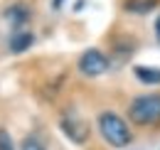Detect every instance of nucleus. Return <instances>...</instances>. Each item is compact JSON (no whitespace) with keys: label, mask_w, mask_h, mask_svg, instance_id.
<instances>
[{"label":"nucleus","mask_w":160,"mask_h":150,"mask_svg":"<svg viewBox=\"0 0 160 150\" xmlns=\"http://www.w3.org/2000/svg\"><path fill=\"white\" fill-rule=\"evenodd\" d=\"M99 133L111 148H126V145H131V140H133L128 123L113 111H103L99 116Z\"/></svg>","instance_id":"1"},{"label":"nucleus","mask_w":160,"mask_h":150,"mask_svg":"<svg viewBox=\"0 0 160 150\" xmlns=\"http://www.w3.org/2000/svg\"><path fill=\"white\" fill-rule=\"evenodd\" d=\"M128 118L136 126H158L160 123V94L136 96L128 106Z\"/></svg>","instance_id":"2"},{"label":"nucleus","mask_w":160,"mask_h":150,"mask_svg":"<svg viewBox=\"0 0 160 150\" xmlns=\"http://www.w3.org/2000/svg\"><path fill=\"white\" fill-rule=\"evenodd\" d=\"M59 128H62V133H64L72 143H77V145H81V143L89 140V123H86L77 111L64 113L62 121H59Z\"/></svg>","instance_id":"3"},{"label":"nucleus","mask_w":160,"mask_h":150,"mask_svg":"<svg viewBox=\"0 0 160 150\" xmlns=\"http://www.w3.org/2000/svg\"><path fill=\"white\" fill-rule=\"evenodd\" d=\"M77 67H79V72L84 76H101L108 69V57L103 54L101 49H96V47H89V49L81 52Z\"/></svg>","instance_id":"4"},{"label":"nucleus","mask_w":160,"mask_h":150,"mask_svg":"<svg viewBox=\"0 0 160 150\" xmlns=\"http://www.w3.org/2000/svg\"><path fill=\"white\" fill-rule=\"evenodd\" d=\"M30 15H32V12H30V8H27L25 2H10V5L2 10V20H5L12 30H18V32H20L22 25L30 20Z\"/></svg>","instance_id":"5"},{"label":"nucleus","mask_w":160,"mask_h":150,"mask_svg":"<svg viewBox=\"0 0 160 150\" xmlns=\"http://www.w3.org/2000/svg\"><path fill=\"white\" fill-rule=\"evenodd\" d=\"M32 42H35V35H32V32H15L12 37L8 39V49H10L12 54H22V52H27V49L32 47Z\"/></svg>","instance_id":"6"},{"label":"nucleus","mask_w":160,"mask_h":150,"mask_svg":"<svg viewBox=\"0 0 160 150\" xmlns=\"http://www.w3.org/2000/svg\"><path fill=\"white\" fill-rule=\"evenodd\" d=\"M133 74L138 79L140 84H148V86H158L160 84V69L155 67H133Z\"/></svg>","instance_id":"7"},{"label":"nucleus","mask_w":160,"mask_h":150,"mask_svg":"<svg viewBox=\"0 0 160 150\" xmlns=\"http://www.w3.org/2000/svg\"><path fill=\"white\" fill-rule=\"evenodd\" d=\"M155 0H126L123 2V10H128V12H138V15H145V12H150V10H155Z\"/></svg>","instance_id":"8"},{"label":"nucleus","mask_w":160,"mask_h":150,"mask_svg":"<svg viewBox=\"0 0 160 150\" xmlns=\"http://www.w3.org/2000/svg\"><path fill=\"white\" fill-rule=\"evenodd\" d=\"M20 150H44V145H42L35 135H27V138L22 140V148Z\"/></svg>","instance_id":"9"},{"label":"nucleus","mask_w":160,"mask_h":150,"mask_svg":"<svg viewBox=\"0 0 160 150\" xmlns=\"http://www.w3.org/2000/svg\"><path fill=\"white\" fill-rule=\"evenodd\" d=\"M0 150H15L12 138H10V133L5 131V128H0Z\"/></svg>","instance_id":"10"},{"label":"nucleus","mask_w":160,"mask_h":150,"mask_svg":"<svg viewBox=\"0 0 160 150\" xmlns=\"http://www.w3.org/2000/svg\"><path fill=\"white\" fill-rule=\"evenodd\" d=\"M155 37H158V42H160V15H158V20H155Z\"/></svg>","instance_id":"11"},{"label":"nucleus","mask_w":160,"mask_h":150,"mask_svg":"<svg viewBox=\"0 0 160 150\" xmlns=\"http://www.w3.org/2000/svg\"><path fill=\"white\" fill-rule=\"evenodd\" d=\"M52 8H54V10H59V8H62V0H54V2H52Z\"/></svg>","instance_id":"12"}]
</instances>
